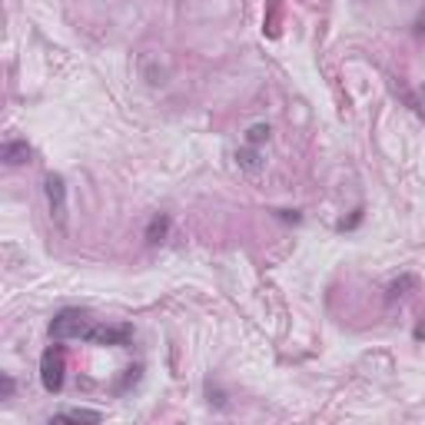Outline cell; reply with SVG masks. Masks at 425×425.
I'll return each instance as SVG.
<instances>
[{
	"label": "cell",
	"instance_id": "obj_10",
	"mask_svg": "<svg viewBox=\"0 0 425 425\" xmlns=\"http://www.w3.org/2000/svg\"><path fill=\"white\" fill-rule=\"evenodd\" d=\"M269 126L266 124H256V126H249V133H246V143L249 147H262V143H269Z\"/></svg>",
	"mask_w": 425,
	"mask_h": 425
},
{
	"label": "cell",
	"instance_id": "obj_6",
	"mask_svg": "<svg viewBox=\"0 0 425 425\" xmlns=\"http://www.w3.org/2000/svg\"><path fill=\"white\" fill-rule=\"evenodd\" d=\"M396 94L402 96V103H405L412 113H419V117L425 120V87L412 90V87H405V83H396Z\"/></svg>",
	"mask_w": 425,
	"mask_h": 425
},
{
	"label": "cell",
	"instance_id": "obj_12",
	"mask_svg": "<svg viewBox=\"0 0 425 425\" xmlns=\"http://www.w3.org/2000/svg\"><path fill=\"white\" fill-rule=\"evenodd\" d=\"M14 375H3V398H14Z\"/></svg>",
	"mask_w": 425,
	"mask_h": 425
},
{
	"label": "cell",
	"instance_id": "obj_1",
	"mask_svg": "<svg viewBox=\"0 0 425 425\" xmlns=\"http://www.w3.org/2000/svg\"><path fill=\"white\" fill-rule=\"evenodd\" d=\"M94 326V319L80 309H64L50 319V339L64 343V339H87V332Z\"/></svg>",
	"mask_w": 425,
	"mask_h": 425
},
{
	"label": "cell",
	"instance_id": "obj_11",
	"mask_svg": "<svg viewBox=\"0 0 425 425\" xmlns=\"http://www.w3.org/2000/svg\"><path fill=\"white\" fill-rule=\"evenodd\" d=\"M409 286H415V279H412V276H402L398 283H392V286H389V299H392V302L402 299V296H405L402 289H409Z\"/></svg>",
	"mask_w": 425,
	"mask_h": 425
},
{
	"label": "cell",
	"instance_id": "obj_2",
	"mask_svg": "<svg viewBox=\"0 0 425 425\" xmlns=\"http://www.w3.org/2000/svg\"><path fill=\"white\" fill-rule=\"evenodd\" d=\"M67 379V356H64V345H50L40 356V382L47 392H60Z\"/></svg>",
	"mask_w": 425,
	"mask_h": 425
},
{
	"label": "cell",
	"instance_id": "obj_8",
	"mask_svg": "<svg viewBox=\"0 0 425 425\" xmlns=\"http://www.w3.org/2000/svg\"><path fill=\"white\" fill-rule=\"evenodd\" d=\"M54 419L57 422H100L103 415L94 409H64V412H57Z\"/></svg>",
	"mask_w": 425,
	"mask_h": 425
},
{
	"label": "cell",
	"instance_id": "obj_14",
	"mask_svg": "<svg viewBox=\"0 0 425 425\" xmlns=\"http://www.w3.org/2000/svg\"><path fill=\"white\" fill-rule=\"evenodd\" d=\"M359 3H362V0H359Z\"/></svg>",
	"mask_w": 425,
	"mask_h": 425
},
{
	"label": "cell",
	"instance_id": "obj_4",
	"mask_svg": "<svg viewBox=\"0 0 425 425\" xmlns=\"http://www.w3.org/2000/svg\"><path fill=\"white\" fill-rule=\"evenodd\" d=\"M130 336H133L130 326H90L87 343H94V345H126L130 343Z\"/></svg>",
	"mask_w": 425,
	"mask_h": 425
},
{
	"label": "cell",
	"instance_id": "obj_5",
	"mask_svg": "<svg viewBox=\"0 0 425 425\" xmlns=\"http://www.w3.org/2000/svg\"><path fill=\"white\" fill-rule=\"evenodd\" d=\"M0 156H3V163L7 166H20L30 160V143L27 140H7L3 143V150H0Z\"/></svg>",
	"mask_w": 425,
	"mask_h": 425
},
{
	"label": "cell",
	"instance_id": "obj_9",
	"mask_svg": "<svg viewBox=\"0 0 425 425\" xmlns=\"http://www.w3.org/2000/svg\"><path fill=\"white\" fill-rule=\"evenodd\" d=\"M166 233H170V216H153L150 226H147V243H163Z\"/></svg>",
	"mask_w": 425,
	"mask_h": 425
},
{
	"label": "cell",
	"instance_id": "obj_3",
	"mask_svg": "<svg viewBox=\"0 0 425 425\" xmlns=\"http://www.w3.org/2000/svg\"><path fill=\"white\" fill-rule=\"evenodd\" d=\"M43 193H47V206L57 226H67V183L60 173H47L43 179Z\"/></svg>",
	"mask_w": 425,
	"mask_h": 425
},
{
	"label": "cell",
	"instance_id": "obj_13",
	"mask_svg": "<svg viewBox=\"0 0 425 425\" xmlns=\"http://www.w3.org/2000/svg\"><path fill=\"white\" fill-rule=\"evenodd\" d=\"M415 33H419V37H425V10L419 14V20H415Z\"/></svg>",
	"mask_w": 425,
	"mask_h": 425
},
{
	"label": "cell",
	"instance_id": "obj_7",
	"mask_svg": "<svg viewBox=\"0 0 425 425\" xmlns=\"http://www.w3.org/2000/svg\"><path fill=\"white\" fill-rule=\"evenodd\" d=\"M236 163H239V170H246L249 177H253V173H260L262 170V160H260V150H256V147H243V150L236 153Z\"/></svg>",
	"mask_w": 425,
	"mask_h": 425
}]
</instances>
